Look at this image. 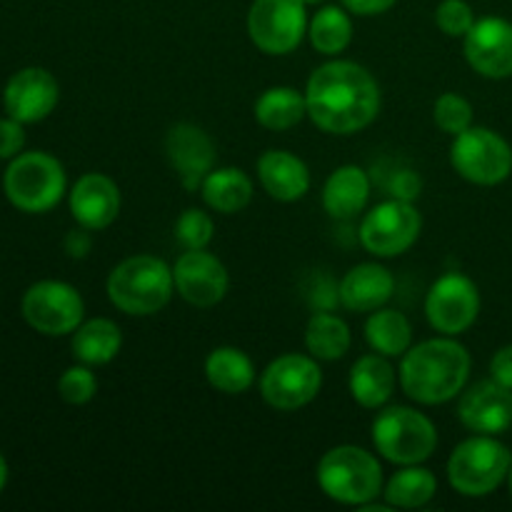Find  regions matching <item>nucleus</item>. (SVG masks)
Masks as SVG:
<instances>
[{
	"mask_svg": "<svg viewBox=\"0 0 512 512\" xmlns=\"http://www.w3.org/2000/svg\"><path fill=\"white\" fill-rule=\"evenodd\" d=\"M508 485H510V495H512V465H510V473H508Z\"/></svg>",
	"mask_w": 512,
	"mask_h": 512,
	"instance_id": "43",
	"label": "nucleus"
},
{
	"mask_svg": "<svg viewBox=\"0 0 512 512\" xmlns=\"http://www.w3.org/2000/svg\"><path fill=\"white\" fill-rule=\"evenodd\" d=\"M510 465L512 455L503 443L493 435H475L453 450L448 460V480L465 498H483L508 480Z\"/></svg>",
	"mask_w": 512,
	"mask_h": 512,
	"instance_id": "6",
	"label": "nucleus"
},
{
	"mask_svg": "<svg viewBox=\"0 0 512 512\" xmlns=\"http://www.w3.org/2000/svg\"><path fill=\"white\" fill-rule=\"evenodd\" d=\"M20 313L33 330L60 338L75 333V328L83 323L85 303L73 285L63 280H40L25 290Z\"/></svg>",
	"mask_w": 512,
	"mask_h": 512,
	"instance_id": "9",
	"label": "nucleus"
},
{
	"mask_svg": "<svg viewBox=\"0 0 512 512\" xmlns=\"http://www.w3.org/2000/svg\"><path fill=\"white\" fill-rule=\"evenodd\" d=\"M305 345L315 360H340L350 350V328L330 313H315L305 328Z\"/></svg>",
	"mask_w": 512,
	"mask_h": 512,
	"instance_id": "30",
	"label": "nucleus"
},
{
	"mask_svg": "<svg viewBox=\"0 0 512 512\" xmlns=\"http://www.w3.org/2000/svg\"><path fill=\"white\" fill-rule=\"evenodd\" d=\"M398 0H343L345 8L355 15H380L390 10Z\"/></svg>",
	"mask_w": 512,
	"mask_h": 512,
	"instance_id": "39",
	"label": "nucleus"
},
{
	"mask_svg": "<svg viewBox=\"0 0 512 512\" xmlns=\"http://www.w3.org/2000/svg\"><path fill=\"white\" fill-rule=\"evenodd\" d=\"M388 190L393 198L415 203L420 198V190H423V180H420V175L415 170H395L388 183Z\"/></svg>",
	"mask_w": 512,
	"mask_h": 512,
	"instance_id": "37",
	"label": "nucleus"
},
{
	"mask_svg": "<svg viewBox=\"0 0 512 512\" xmlns=\"http://www.w3.org/2000/svg\"><path fill=\"white\" fill-rule=\"evenodd\" d=\"M365 340L385 358H403L413 343V328L400 310L378 308L365 323Z\"/></svg>",
	"mask_w": 512,
	"mask_h": 512,
	"instance_id": "28",
	"label": "nucleus"
},
{
	"mask_svg": "<svg viewBox=\"0 0 512 512\" xmlns=\"http://www.w3.org/2000/svg\"><path fill=\"white\" fill-rule=\"evenodd\" d=\"M490 375L493 380H498L500 385L512 390V345H505L495 353L493 363H490Z\"/></svg>",
	"mask_w": 512,
	"mask_h": 512,
	"instance_id": "38",
	"label": "nucleus"
},
{
	"mask_svg": "<svg viewBox=\"0 0 512 512\" xmlns=\"http://www.w3.org/2000/svg\"><path fill=\"white\" fill-rule=\"evenodd\" d=\"M460 423L478 435H500L512 425V390L498 380L470 385L458 405Z\"/></svg>",
	"mask_w": 512,
	"mask_h": 512,
	"instance_id": "18",
	"label": "nucleus"
},
{
	"mask_svg": "<svg viewBox=\"0 0 512 512\" xmlns=\"http://www.w3.org/2000/svg\"><path fill=\"white\" fill-rule=\"evenodd\" d=\"M423 230L418 208L408 200L390 198L375 205L360 223V243L370 255L395 258L415 245Z\"/></svg>",
	"mask_w": 512,
	"mask_h": 512,
	"instance_id": "10",
	"label": "nucleus"
},
{
	"mask_svg": "<svg viewBox=\"0 0 512 512\" xmlns=\"http://www.w3.org/2000/svg\"><path fill=\"white\" fill-rule=\"evenodd\" d=\"M318 485L335 503L363 508L383 493V468L368 450L338 445L320 458Z\"/></svg>",
	"mask_w": 512,
	"mask_h": 512,
	"instance_id": "4",
	"label": "nucleus"
},
{
	"mask_svg": "<svg viewBox=\"0 0 512 512\" xmlns=\"http://www.w3.org/2000/svg\"><path fill=\"white\" fill-rule=\"evenodd\" d=\"M250 40L268 55H288L308 33L303 0H255L248 13Z\"/></svg>",
	"mask_w": 512,
	"mask_h": 512,
	"instance_id": "12",
	"label": "nucleus"
},
{
	"mask_svg": "<svg viewBox=\"0 0 512 512\" xmlns=\"http://www.w3.org/2000/svg\"><path fill=\"white\" fill-rule=\"evenodd\" d=\"M395 370L385 355H363L350 370V395L363 408H383L395 393Z\"/></svg>",
	"mask_w": 512,
	"mask_h": 512,
	"instance_id": "23",
	"label": "nucleus"
},
{
	"mask_svg": "<svg viewBox=\"0 0 512 512\" xmlns=\"http://www.w3.org/2000/svg\"><path fill=\"white\" fill-rule=\"evenodd\" d=\"M175 290L173 270L153 255H135L113 268L108 278V298L128 315H155L170 303Z\"/></svg>",
	"mask_w": 512,
	"mask_h": 512,
	"instance_id": "3",
	"label": "nucleus"
},
{
	"mask_svg": "<svg viewBox=\"0 0 512 512\" xmlns=\"http://www.w3.org/2000/svg\"><path fill=\"white\" fill-rule=\"evenodd\" d=\"M480 290L463 273H448L433 283L425 298V315L443 335L465 333L478 320Z\"/></svg>",
	"mask_w": 512,
	"mask_h": 512,
	"instance_id": "13",
	"label": "nucleus"
},
{
	"mask_svg": "<svg viewBox=\"0 0 512 512\" xmlns=\"http://www.w3.org/2000/svg\"><path fill=\"white\" fill-rule=\"evenodd\" d=\"M258 178L265 193L280 203H295L310 190L308 165L288 150H268L260 155Z\"/></svg>",
	"mask_w": 512,
	"mask_h": 512,
	"instance_id": "21",
	"label": "nucleus"
},
{
	"mask_svg": "<svg viewBox=\"0 0 512 512\" xmlns=\"http://www.w3.org/2000/svg\"><path fill=\"white\" fill-rule=\"evenodd\" d=\"M395 293V278L378 263H363L348 270L338 288L340 303L353 313H373Z\"/></svg>",
	"mask_w": 512,
	"mask_h": 512,
	"instance_id": "20",
	"label": "nucleus"
},
{
	"mask_svg": "<svg viewBox=\"0 0 512 512\" xmlns=\"http://www.w3.org/2000/svg\"><path fill=\"white\" fill-rule=\"evenodd\" d=\"M370 198V180L358 165H343L323 188V208L330 218L350 220L363 213Z\"/></svg>",
	"mask_w": 512,
	"mask_h": 512,
	"instance_id": "22",
	"label": "nucleus"
},
{
	"mask_svg": "<svg viewBox=\"0 0 512 512\" xmlns=\"http://www.w3.org/2000/svg\"><path fill=\"white\" fill-rule=\"evenodd\" d=\"M373 443L390 463L420 465L438 448V430L433 420L418 410L395 405L375 418Z\"/></svg>",
	"mask_w": 512,
	"mask_h": 512,
	"instance_id": "7",
	"label": "nucleus"
},
{
	"mask_svg": "<svg viewBox=\"0 0 512 512\" xmlns=\"http://www.w3.org/2000/svg\"><path fill=\"white\" fill-rule=\"evenodd\" d=\"M5 485H8V463H5V458L0 455V493L5 490Z\"/></svg>",
	"mask_w": 512,
	"mask_h": 512,
	"instance_id": "41",
	"label": "nucleus"
},
{
	"mask_svg": "<svg viewBox=\"0 0 512 512\" xmlns=\"http://www.w3.org/2000/svg\"><path fill=\"white\" fill-rule=\"evenodd\" d=\"M435 23L450 38H465L475 25V13L465 0H443L435 10Z\"/></svg>",
	"mask_w": 512,
	"mask_h": 512,
	"instance_id": "35",
	"label": "nucleus"
},
{
	"mask_svg": "<svg viewBox=\"0 0 512 512\" xmlns=\"http://www.w3.org/2000/svg\"><path fill=\"white\" fill-rule=\"evenodd\" d=\"M465 58L483 78L503 80L512 75V23L503 18L475 20L465 35Z\"/></svg>",
	"mask_w": 512,
	"mask_h": 512,
	"instance_id": "16",
	"label": "nucleus"
},
{
	"mask_svg": "<svg viewBox=\"0 0 512 512\" xmlns=\"http://www.w3.org/2000/svg\"><path fill=\"white\" fill-rule=\"evenodd\" d=\"M450 163L475 185H498L512 173V148L490 128H473L455 135Z\"/></svg>",
	"mask_w": 512,
	"mask_h": 512,
	"instance_id": "8",
	"label": "nucleus"
},
{
	"mask_svg": "<svg viewBox=\"0 0 512 512\" xmlns=\"http://www.w3.org/2000/svg\"><path fill=\"white\" fill-rule=\"evenodd\" d=\"M468 375V350L450 338L425 340L410 348L400 363L403 393L420 405H443L453 400L465 388Z\"/></svg>",
	"mask_w": 512,
	"mask_h": 512,
	"instance_id": "2",
	"label": "nucleus"
},
{
	"mask_svg": "<svg viewBox=\"0 0 512 512\" xmlns=\"http://www.w3.org/2000/svg\"><path fill=\"white\" fill-rule=\"evenodd\" d=\"M435 493H438V480L428 468L403 465V470L390 478L383 495L390 508H423L435 498Z\"/></svg>",
	"mask_w": 512,
	"mask_h": 512,
	"instance_id": "29",
	"label": "nucleus"
},
{
	"mask_svg": "<svg viewBox=\"0 0 512 512\" xmlns=\"http://www.w3.org/2000/svg\"><path fill=\"white\" fill-rule=\"evenodd\" d=\"M90 245H93V240H90L88 228L70 230L68 238H65V253H68L70 258H85V255L90 253Z\"/></svg>",
	"mask_w": 512,
	"mask_h": 512,
	"instance_id": "40",
	"label": "nucleus"
},
{
	"mask_svg": "<svg viewBox=\"0 0 512 512\" xmlns=\"http://www.w3.org/2000/svg\"><path fill=\"white\" fill-rule=\"evenodd\" d=\"M60 398L68 405H85L95 398L98 393V380H95L90 365H73L65 370L58 380Z\"/></svg>",
	"mask_w": 512,
	"mask_h": 512,
	"instance_id": "34",
	"label": "nucleus"
},
{
	"mask_svg": "<svg viewBox=\"0 0 512 512\" xmlns=\"http://www.w3.org/2000/svg\"><path fill=\"white\" fill-rule=\"evenodd\" d=\"M25 130L23 123L15 118H0V160H13L23 153Z\"/></svg>",
	"mask_w": 512,
	"mask_h": 512,
	"instance_id": "36",
	"label": "nucleus"
},
{
	"mask_svg": "<svg viewBox=\"0 0 512 512\" xmlns=\"http://www.w3.org/2000/svg\"><path fill=\"white\" fill-rule=\"evenodd\" d=\"M165 155L188 190H198L215 170V145L198 125H173L165 135Z\"/></svg>",
	"mask_w": 512,
	"mask_h": 512,
	"instance_id": "17",
	"label": "nucleus"
},
{
	"mask_svg": "<svg viewBox=\"0 0 512 512\" xmlns=\"http://www.w3.org/2000/svg\"><path fill=\"white\" fill-rule=\"evenodd\" d=\"M60 98L58 80L45 68H23L3 90L5 113L23 125L40 123L55 110Z\"/></svg>",
	"mask_w": 512,
	"mask_h": 512,
	"instance_id": "15",
	"label": "nucleus"
},
{
	"mask_svg": "<svg viewBox=\"0 0 512 512\" xmlns=\"http://www.w3.org/2000/svg\"><path fill=\"white\" fill-rule=\"evenodd\" d=\"M323 388V370L308 355L288 353L265 368L260 378L263 400L275 410H300L313 403Z\"/></svg>",
	"mask_w": 512,
	"mask_h": 512,
	"instance_id": "11",
	"label": "nucleus"
},
{
	"mask_svg": "<svg viewBox=\"0 0 512 512\" xmlns=\"http://www.w3.org/2000/svg\"><path fill=\"white\" fill-rule=\"evenodd\" d=\"M305 5H318V3H323V0H303Z\"/></svg>",
	"mask_w": 512,
	"mask_h": 512,
	"instance_id": "42",
	"label": "nucleus"
},
{
	"mask_svg": "<svg viewBox=\"0 0 512 512\" xmlns=\"http://www.w3.org/2000/svg\"><path fill=\"white\" fill-rule=\"evenodd\" d=\"M70 213L80 228L105 230L120 213V190L108 175L88 173L70 190Z\"/></svg>",
	"mask_w": 512,
	"mask_h": 512,
	"instance_id": "19",
	"label": "nucleus"
},
{
	"mask_svg": "<svg viewBox=\"0 0 512 512\" xmlns=\"http://www.w3.org/2000/svg\"><path fill=\"white\" fill-rule=\"evenodd\" d=\"M203 190V200L208 208L215 213L233 215L248 208L253 200V180L243 173L240 168H218L203 180L200 185Z\"/></svg>",
	"mask_w": 512,
	"mask_h": 512,
	"instance_id": "26",
	"label": "nucleus"
},
{
	"mask_svg": "<svg viewBox=\"0 0 512 512\" xmlns=\"http://www.w3.org/2000/svg\"><path fill=\"white\" fill-rule=\"evenodd\" d=\"M123 348V333L108 318L80 323L73 333V355L83 365H108Z\"/></svg>",
	"mask_w": 512,
	"mask_h": 512,
	"instance_id": "24",
	"label": "nucleus"
},
{
	"mask_svg": "<svg viewBox=\"0 0 512 512\" xmlns=\"http://www.w3.org/2000/svg\"><path fill=\"white\" fill-rule=\"evenodd\" d=\"M308 118L320 130L333 135H350L368 128L380 113L378 80L358 63L333 60L310 75Z\"/></svg>",
	"mask_w": 512,
	"mask_h": 512,
	"instance_id": "1",
	"label": "nucleus"
},
{
	"mask_svg": "<svg viewBox=\"0 0 512 512\" xmlns=\"http://www.w3.org/2000/svg\"><path fill=\"white\" fill-rule=\"evenodd\" d=\"M435 123L443 133L460 135L473 125V105L458 93H443L435 100Z\"/></svg>",
	"mask_w": 512,
	"mask_h": 512,
	"instance_id": "32",
	"label": "nucleus"
},
{
	"mask_svg": "<svg viewBox=\"0 0 512 512\" xmlns=\"http://www.w3.org/2000/svg\"><path fill=\"white\" fill-rule=\"evenodd\" d=\"M175 288L185 303L213 308L228 293V270L208 250H185L173 268Z\"/></svg>",
	"mask_w": 512,
	"mask_h": 512,
	"instance_id": "14",
	"label": "nucleus"
},
{
	"mask_svg": "<svg viewBox=\"0 0 512 512\" xmlns=\"http://www.w3.org/2000/svg\"><path fill=\"white\" fill-rule=\"evenodd\" d=\"M215 225L208 213L198 208L185 210L175 223V240L183 245L185 250H205L213 240Z\"/></svg>",
	"mask_w": 512,
	"mask_h": 512,
	"instance_id": "33",
	"label": "nucleus"
},
{
	"mask_svg": "<svg viewBox=\"0 0 512 512\" xmlns=\"http://www.w3.org/2000/svg\"><path fill=\"white\" fill-rule=\"evenodd\" d=\"M205 378L218 393L240 395L253 388L255 365L243 350L238 348H215L205 360Z\"/></svg>",
	"mask_w": 512,
	"mask_h": 512,
	"instance_id": "25",
	"label": "nucleus"
},
{
	"mask_svg": "<svg viewBox=\"0 0 512 512\" xmlns=\"http://www.w3.org/2000/svg\"><path fill=\"white\" fill-rule=\"evenodd\" d=\"M308 115V100L300 90L278 85L255 100V120L268 130H290Z\"/></svg>",
	"mask_w": 512,
	"mask_h": 512,
	"instance_id": "27",
	"label": "nucleus"
},
{
	"mask_svg": "<svg viewBox=\"0 0 512 512\" xmlns=\"http://www.w3.org/2000/svg\"><path fill=\"white\" fill-rule=\"evenodd\" d=\"M310 43L318 53L323 55H338L353 40V20L338 5H328V8L318 10L315 18L310 20Z\"/></svg>",
	"mask_w": 512,
	"mask_h": 512,
	"instance_id": "31",
	"label": "nucleus"
},
{
	"mask_svg": "<svg viewBox=\"0 0 512 512\" xmlns=\"http://www.w3.org/2000/svg\"><path fill=\"white\" fill-rule=\"evenodd\" d=\"M3 190L23 213H48L65 195V170L58 158L43 150L20 153L8 163Z\"/></svg>",
	"mask_w": 512,
	"mask_h": 512,
	"instance_id": "5",
	"label": "nucleus"
}]
</instances>
